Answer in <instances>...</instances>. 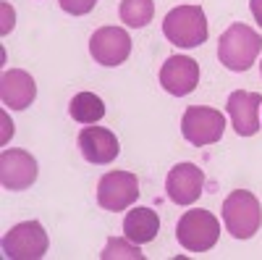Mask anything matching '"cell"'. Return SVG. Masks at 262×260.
<instances>
[{"label":"cell","instance_id":"cell-1","mask_svg":"<svg viewBox=\"0 0 262 260\" xmlns=\"http://www.w3.org/2000/svg\"><path fill=\"white\" fill-rule=\"evenodd\" d=\"M262 50V37L247 24H231L217 39V58L228 71H247Z\"/></svg>","mask_w":262,"mask_h":260},{"label":"cell","instance_id":"cell-2","mask_svg":"<svg viewBox=\"0 0 262 260\" xmlns=\"http://www.w3.org/2000/svg\"><path fill=\"white\" fill-rule=\"evenodd\" d=\"M163 34L176 48H200L207 39V18L200 6H179L163 18Z\"/></svg>","mask_w":262,"mask_h":260},{"label":"cell","instance_id":"cell-3","mask_svg":"<svg viewBox=\"0 0 262 260\" xmlns=\"http://www.w3.org/2000/svg\"><path fill=\"white\" fill-rule=\"evenodd\" d=\"M223 224L233 239H252L262 226L259 200L247 189L231 192L223 203Z\"/></svg>","mask_w":262,"mask_h":260},{"label":"cell","instance_id":"cell-4","mask_svg":"<svg viewBox=\"0 0 262 260\" xmlns=\"http://www.w3.org/2000/svg\"><path fill=\"white\" fill-rule=\"evenodd\" d=\"M176 239L189 252H207L221 239V221L210 210H186L176 224Z\"/></svg>","mask_w":262,"mask_h":260},{"label":"cell","instance_id":"cell-5","mask_svg":"<svg viewBox=\"0 0 262 260\" xmlns=\"http://www.w3.org/2000/svg\"><path fill=\"white\" fill-rule=\"evenodd\" d=\"M223 132H226V116L221 111H215V108L191 105L186 108V113L181 118V134L194 147L221 142Z\"/></svg>","mask_w":262,"mask_h":260},{"label":"cell","instance_id":"cell-6","mask_svg":"<svg viewBox=\"0 0 262 260\" xmlns=\"http://www.w3.org/2000/svg\"><path fill=\"white\" fill-rule=\"evenodd\" d=\"M48 252V234L39 221L16 224L3 236V255L11 260H39Z\"/></svg>","mask_w":262,"mask_h":260},{"label":"cell","instance_id":"cell-7","mask_svg":"<svg viewBox=\"0 0 262 260\" xmlns=\"http://www.w3.org/2000/svg\"><path fill=\"white\" fill-rule=\"evenodd\" d=\"M139 197V182L131 171H111L97 184V203L105 210H126Z\"/></svg>","mask_w":262,"mask_h":260},{"label":"cell","instance_id":"cell-8","mask_svg":"<svg viewBox=\"0 0 262 260\" xmlns=\"http://www.w3.org/2000/svg\"><path fill=\"white\" fill-rule=\"evenodd\" d=\"M90 53L100 66H121L131 53V37L121 27H102L90 39Z\"/></svg>","mask_w":262,"mask_h":260},{"label":"cell","instance_id":"cell-9","mask_svg":"<svg viewBox=\"0 0 262 260\" xmlns=\"http://www.w3.org/2000/svg\"><path fill=\"white\" fill-rule=\"evenodd\" d=\"M205 187V173L200 166L194 163H179L173 166L168 179H165V192H168V200L176 203V205H191L200 200Z\"/></svg>","mask_w":262,"mask_h":260},{"label":"cell","instance_id":"cell-10","mask_svg":"<svg viewBox=\"0 0 262 260\" xmlns=\"http://www.w3.org/2000/svg\"><path fill=\"white\" fill-rule=\"evenodd\" d=\"M160 84L165 92L176 97L194 92L200 84V63L189 55H170L160 69Z\"/></svg>","mask_w":262,"mask_h":260},{"label":"cell","instance_id":"cell-11","mask_svg":"<svg viewBox=\"0 0 262 260\" xmlns=\"http://www.w3.org/2000/svg\"><path fill=\"white\" fill-rule=\"evenodd\" d=\"M37 182V161L27 150H3L0 155V184L3 189L18 192Z\"/></svg>","mask_w":262,"mask_h":260},{"label":"cell","instance_id":"cell-12","mask_svg":"<svg viewBox=\"0 0 262 260\" xmlns=\"http://www.w3.org/2000/svg\"><path fill=\"white\" fill-rule=\"evenodd\" d=\"M79 150L84 161H90L95 166H107L113 163L121 153V145L111 129L102 126H84L79 132Z\"/></svg>","mask_w":262,"mask_h":260},{"label":"cell","instance_id":"cell-13","mask_svg":"<svg viewBox=\"0 0 262 260\" xmlns=\"http://www.w3.org/2000/svg\"><path fill=\"white\" fill-rule=\"evenodd\" d=\"M259 105H262V95L257 92H244V90L231 92L226 108L238 137H252L259 132Z\"/></svg>","mask_w":262,"mask_h":260},{"label":"cell","instance_id":"cell-14","mask_svg":"<svg viewBox=\"0 0 262 260\" xmlns=\"http://www.w3.org/2000/svg\"><path fill=\"white\" fill-rule=\"evenodd\" d=\"M34 97H37V84L32 74L21 69L3 71V79H0V100H3V105H8L11 111H24L34 103Z\"/></svg>","mask_w":262,"mask_h":260},{"label":"cell","instance_id":"cell-15","mask_svg":"<svg viewBox=\"0 0 262 260\" xmlns=\"http://www.w3.org/2000/svg\"><path fill=\"white\" fill-rule=\"evenodd\" d=\"M160 231V218L152 208H134L126 213L123 218V234L128 236L131 242L137 245H147L158 236Z\"/></svg>","mask_w":262,"mask_h":260},{"label":"cell","instance_id":"cell-16","mask_svg":"<svg viewBox=\"0 0 262 260\" xmlns=\"http://www.w3.org/2000/svg\"><path fill=\"white\" fill-rule=\"evenodd\" d=\"M69 113H71L74 121L92 126V124H97V121L105 116V103H102L95 92H79V95H74V100L69 103Z\"/></svg>","mask_w":262,"mask_h":260},{"label":"cell","instance_id":"cell-17","mask_svg":"<svg viewBox=\"0 0 262 260\" xmlns=\"http://www.w3.org/2000/svg\"><path fill=\"white\" fill-rule=\"evenodd\" d=\"M155 16V3L152 0H123L121 3V21L134 29L147 27Z\"/></svg>","mask_w":262,"mask_h":260},{"label":"cell","instance_id":"cell-18","mask_svg":"<svg viewBox=\"0 0 262 260\" xmlns=\"http://www.w3.org/2000/svg\"><path fill=\"white\" fill-rule=\"evenodd\" d=\"M102 260H121V257H128V260H144V252L139 250L137 242H131L128 236H111L105 245V250L100 252Z\"/></svg>","mask_w":262,"mask_h":260},{"label":"cell","instance_id":"cell-19","mask_svg":"<svg viewBox=\"0 0 262 260\" xmlns=\"http://www.w3.org/2000/svg\"><path fill=\"white\" fill-rule=\"evenodd\" d=\"M60 8L66 13H71V16H84V13H90L95 8L97 0H58Z\"/></svg>","mask_w":262,"mask_h":260},{"label":"cell","instance_id":"cell-20","mask_svg":"<svg viewBox=\"0 0 262 260\" xmlns=\"http://www.w3.org/2000/svg\"><path fill=\"white\" fill-rule=\"evenodd\" d=\"M249 8H252V16L254 21L262 27V0H249Z\"/></svg>","mask_w":262,"mask_h":260},{"label":"cell","instance_id":"cell-21","mask_svg":"<svg viewBox=\"0 0 262 260\" xmlns=\"http://www.w3.org/2000/svg\"><path fill=\"white\" fill-rule=\"evenodd\" d=\"M3 13H6V24H3V34L8 29H13V11H8V6H3Z\"/></svg>","mask_w":262,"mask_h":260},{"label":"cell","instance_id":"cell-22","mask_svg":"<svg viewBox=\"0 0 262 260\" xmlns=\"http://www.w3.org/2000/svg\"><path fill=\"white\" fill-rule=\"evenodd\" d=\"M259 74H262V63H259Z\"/></svg>","mask_w":262,"mask_h":260}]
</instances>
